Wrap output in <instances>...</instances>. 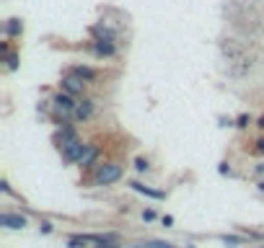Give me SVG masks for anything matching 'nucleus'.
<instances>
[{"instance_id": "nucleus-1", "label": "nucleus", "mask_w": 264, "mask_h": 248, "mask_svg": "<svg viewBox=\"0 0 264 248\" xmlns=\"http://www.w3.org/2000/svg\"><path fill=\"white\" fill-rule=\"evenodd\" d=\"M119 179H122V165H117V163H104L93 173V184L96 186H109V184H114Z\"/></svg>"}, {"instance_id": "nucleus-2", "label": "nucleus", "mask_w": 264, "mask_h": 248, "mask_svg": "<svg viewBox=\"0 0 264 248\" xmlns=\"http://www.w3.org/2000/svg\"><path fill=\"white\" fill-rule=\"evenodd\" d=\"M86 153H88V145L86 142H81V140H73V142H67L65 147H62V160L65 163H75V160H83L86 158Z\"/></svg>"}, {"instance_id": "nucleus-3", "label": "nucleus", "mask_w": 264, "mask_h": 248, "mask_svg": "<svg viewBox=\"0 0 264 248\" xmlns=\"http://www.w3.org/2000/svg\"><path fill=\"white\" fill-rule=\"evenodd\" d=\"M62 88H65V93H70V96H78V93H83L86 83H83V78H78V75L70 72V75L62 80Z\"/></svg>"}, {"instance_id": "nucleus-4", "label": "nucleus", "mask_w": 264, "mask_h": 248, "mask_svg": "<svg viewBox=\"0 0 264 248\" xmlns=\"http://www.w3.org/2000/svg\"><path fill=\"white\" fill-rule=\"evenodd\" d=\"M52 104H55V109H60L65 116H67V114H73V111H75V106H78V104L73 101V96H70V93H57Z\"/></svg>"}, {"instance_id": "nucleus-5", "label": "nucleus", "mask_w": 264, "mask_h": 248, "mask_svg": "<svg viewBox=\"0 0 264 248\" xmlns=\"http://www.w3.org/2000/svg\"><path fill=\"white\" fill-rule=\"evenodd\" d=\"M0 225H3V228H11V230H21V228H26V220H23L21 215L3 212V215H0Z\"/></svg>"}, {"instance_id": "nucleus-6", "label": "nucleus", "mask_w": 264, "mask_h": 248, "mask_svg": "<svg viewBox=\"0 0 264 248\" xmlns=\"http://www.w3.org/2000/svg\"><path fill=\"white\" fill-rule=\"evenodd\" d=\"M93 49H96L99 57H111V55L117 52L114 44H111V41H106V39H96V41H93Z\"/></svg>"}, {"instance_id": "nucleus-7", "label": "nucleus", "mask_w": 264, "mask_h": 248, "mask_svg": "<svg viewBox=\"0 0 264 248\" xmlns=\"http://www.w3.org/2000/svg\"><path fill=\"white\" fill-rule=\"evenodd\" d=\"M91 114H93V101H83V104L75 106V111H73V116H75V119H81V121H83V119H88Z\"/></svg>"}, {"instance_id": "nucleus-8", "label": "nucleus", "mask_w": 264, "mask_h": 248, "mask_svg": "<svg viewBox=\"0 0 264 248\" xmlns=\"http://www.w3.org/2000/svg\"><path fill=\"white\" fill-rule=\"evenodd\" d=\"M130 186H132L135 191H140V194H145V196H150V199H163V196H166L163 191H156V189H150V186H142L140 181H132Z\"/></svg>"}, {"instance_id": "nucleus-9", "label": "nucleus", "mask_w": 264, "mask_h": 248, "mask_svg": "<svg viewBox=\"0 0 264 248\" xmlns=\"http://www.w3.org/2000/svg\"><path fill=\"white\" fill-rule=\"evenodd\" d=\"M70 72H73V75H78V78H83V80H93V78H96V70H91V67H86V65L73 67Z\"/></svg>"}, {"instance_id": "nucleus-10", "label": "nucleus", "mask_w": 264, "mask_h": 248, "mask_svg": "<svg viewBox=\"0 0 264 248\" xmlns=\"http://www.w3.org/2000/svg\"><path fill=\"white\" fill-rule=\"evenodd\" d=\"M132 248H176L174 243H166V240H145L140 245H132Z\"/></svg>"}, {"instance_id": "nucleus-11", "label": "nucleus", "mask_w": 264, "mask_h": 248, "mask_svg": "<svg viewBox=\"0 0 264 248\" xmlns=\"http://www.w3.org/2000/svg\"><path fill=\"white\" fill-rule=\"evenodd\" d=\"M91 240H88V235H73L70 240H67V248H86Z\"/></svg>"}, {"instance_id": "nucleus-12", "label": "nucleus", "mask_w": 264, "mask_h": 248, "mask_svg": "<svg viewBox=\"0 0 264 248\" xmlns=\"http://www.w3.org/2000/svg\"><path fill=\"white\" fill-rule=\"evenodd\" d=\"M6 34H8V36H16V34H21V21H18V18H11V21L6 23Z\"/></svg>"}, {"instance_id": "nucleus-13", "label": "nucleus", "mask_w": 264, "mask_h": 248, "mask_svg": "<svg viewBox=\"0 0 264 248\" xmlns=\"http://www.w3.org/2000/svg\"><path fill=\"white\" fill-rule=\"evenodd\" d=\"M223 243L225 245H241L244 238H238V235H223Z\"/></svg>"}, {"instance_id": "nucleus-14", "label": "nucleus", "mask_w": 264, "mask_h": 248, "mask_svg": "<svg viewBox=\"0 0 264 248\" xmlns=\"http://www.w3.org/2000/svg\"><path fill=\"white\" fill-rule=\"evenodd\" d=\"M96 160V147H88V153H86V158L81 160V165H91Z\"/></svg>"}, {"instance_id": "nucleus-15", "label": "nucleus", "mask_w": 264, "mask_h": 248, "mask_svg": "<svg viewBox=\"0 0 264 248\" xmlns=\"http://www.w3.org/2000/svg\"><path fill=\"white\" fill-rule=\"evenodd\" d=\"M6 62H8V67H11V70H16V67H18V57H16V55H6Z\"/></svg>"}, {"instance_id": "nucleus-16", "label": "nucleus", "mask_w": 264, "mask_h": 248, "mask_svg": "<svg viewBox=\"0 0 264 248\" xmlns=\"http://www.w3.org/2000/svg\"><path fill=\"white\" fill-rule=\"evenodd\" d=\"M135 168H137V171H145V168H148V163H145L142 158H137V160H135Z\"/></svg>"}, {"instance_id": "nucleus-17", "label": "nucleus", "mask_w": 264, "mask_h": 248, "mask_svg": "<svg viewBox=\"0 0 264 248\" xmlns=\"http://www.w3.org/2000/svg\"><path fill=\"white\" fill-rule=\"evenodd\" d=\"M142 217H145V220H153V217H156V212H153V210H145V212H142Z\"/></svg>"}, {"instance_id": "nucleus-18", "label": "nucleus", "mask_w": 264, "mask_h": 248, "mask_svg": "<svg viewBox=\"0 0 264 248\" xmlns=\"http://www.w3.org/2000/svg\"><path fill=\"white\" fill-rule=\"evenodd\" d=\"M96 248H119V245H117V243H99Z\"/></svg>"}, {"instance_id": "nucleus-19", "label": "nucleus", "mask_w": 264, "mask_h": 248, "mask_svg": "<svg viewBox=\"0 0 264 248\" xmlns=\"http://www.w3.org/2000/svg\"><path fill=\"white\" fill-rule=\"evenodd\" d=\"M39 230H42V233H52V225H50V222H42V228H39Z\"/></svg>"}, {"instance_id": "nucleus-20", "label": "nucleus", "mask_w": 264, "mask_h": 248, "mask_svg": "<svg viewBox=\"0 0 264 248\" xmlns=\"http://www.w3.org/2000/svg\"><path fill=\"white\" fill-rule=\"evenodd\" d=\"M0 191H6V194L11 191V186H8V181H0Z\"/></svg>"}, {"instance_id": "nucleus-21", "label": "nucleus", "mask_w": 264, "mask_h": 248, "mask_svg": "<svg viewBox=\"0 0 264 248\" xmlns=\"http://www.w3.org/2000/svg\"><path fill=\"white\" fill-rule=\"evenodd\" d=\"M246 121H249V116L244 114V116H238V127H246Z\"/></svg>"}, {"instance_id": "nucleus-22", "label": "nucleus", "mask_w": 264, "mask_h": 248, "mask_svg": "<svg viewBox=\"0 0 264 248\" xmlns=\"http://www.w3.org/2000/svg\"><path fill=\"white\" fill-rule=\"evenodd\" d=\"M256 150H259V153H264V140H259V142H256Z\"/></svg>"}, {"instance_id": "nucleus-23", "label": "nucleus", "mask_w": 264, "mask_h": 248, "mask_svg": "<svg viewBox=\"0 0 264 248\" xmlns=\"http://www.w3.org/2000/svg\"><path fill=\"white\" fill-rule=\"evenodd\" d=\"M259 127H261V130H264V116H261V119H259Z\"/></svg>"}, {"instance_id": "nucleus-24", "label": "nucleus", "mask_w": 264, "mask_h": 248, "mask_svg": "<svg viewBox=\"0 0 264 248\" xmlns=\"http://www.w3.org/2000/svg\"><path fill=\"white\" fill-rule=\"evenodd\" d=\"M259 248H264V245H259Z\"/></svg>"}]
</instances>
